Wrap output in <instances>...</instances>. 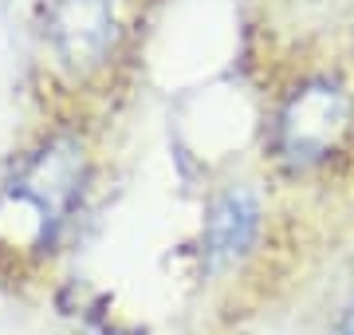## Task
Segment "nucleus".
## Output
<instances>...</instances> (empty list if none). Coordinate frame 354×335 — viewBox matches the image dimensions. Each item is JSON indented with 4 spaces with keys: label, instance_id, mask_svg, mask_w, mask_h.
I'll use <instances>...</instances> for the list:
<instances>
[{
    "label": "nucleus",
    "instance_id": "f03ea898",
    "mask_svg": "<svg viewBox=\"0 0 354 335\" xmlns=\"http://www.w3.org/2000/svg\"><path fill=\"white\" fill-rule=\"evenodd\" d=\"M351 123V99L335 83H307L288 99L279 115V154L307 166L335 150L342 130Z\"/></svg>",
    "mask_w": 354,
    "mask_h": 335
},
{
    "label": "nucleus",
    "instance_id": "20e7f679",
    "mask_svg": "<svg viewBox=\"0 0 354 335\" xmlns=\"http://www.w3.org/2000/svg\"><path fill=\"white\" fill-rule=\"evenodd\" d=\"M260 221H264V209H260V197L252 190H225L216 197L213 209H209V221H205L209 269H228L241 257H248V248L260 237Z\"/></svg>",
    "mask_w": 354,
    "mask_h": 335
},
{
    "label": "nucleus",
    "instance_id": "7ed1b4c3",
    "mask_svg": "<svg viewBox=\"0 0 354 335\" xmlns=\"http://www.w3.org/2000/svg\"><path fill=\"white\" fill-rule=\"evenodd\" d=\"M48 39L79 75L102 67L118 44V0H55L48 12Z\"/></svg>",
    "mask_w": 354,
    "mask_h": 335
},
{
    "label": "nucleus",
    "instance_id": "39448f33",
    "mask_svg": "<svg viewBox=\"0 0 354 335\" xmlns=\"http://www.w3.org/2000/svg\"><path fill=\"white\" fill-rule=\"evenodd\" d=\"M330 335H354V304H351V308H346V311L339 316V323L330 327Z\"/></svg>",
    "mask_w": 354,
    "mask_h": 335
},
{
    "label": "nucleus",
    "instance_id": "f257e3e1",
    "mask_svg": "<svg viewBox=\"0 0 354 335\" xmlns=\"http://www.w3.org/2000/svg\"><path fill=\"white\" fill-rule=\"evenodd\" d=\"M79 190H83V146L75 138H51L16 178L12 197L32 209L39 241H51V233L64 225V217L79 201Z\"/></svg>",
    "mask_w": 354,
    "mask_h": 335
}]
</instances>
